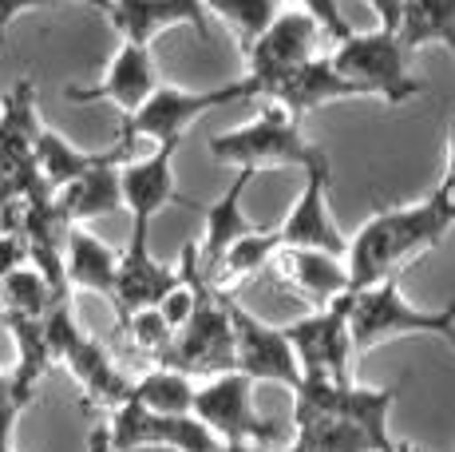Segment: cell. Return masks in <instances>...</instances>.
I'll return each mask as SVG.
<instances>
[{"label":"cell","mask_w":455,"mask_h":452,"mask_svg":"<svg viewBox=\"0 0 455 452\" xmlns=\"http://www.w3.org/2000/svg\"><path fill=\"white\" fill-rule=\"evenodd\" d=\"M455 226V190L435 187L412 206L372 214L348 238V290H364L384 278H400L408 262L435 250Z\"/></svg>","instance_id":"cell-1"},{"label":"cell","mask_w":455,"mask_h":452,"mask_svg":"<svg viewBox=\"0 0 455 452\" xmlns=\"http://www.w3.org/2000/svg\"><path fill=\"white\" fill-rule=\"evenodd\" d=\"M179 270L190 282V290H195V310H190V318L174 334V345L163 365L182 369L187 377H195V373L214 377V373L234 369V326H230V314H226V290H218L198 270V238H190L182 246Z\"/></svg>","instance_id":"cell-2"},{"label":"cell","mask_w":455,"mask_h":452,"mask_svg":"<svg viewBox=\"0 0 455 452\" xmlns=\"http://www.w3.org/2000/svg\"><path fill=\"white\" fill-rule=\"evenodd\" d=\"M258 100L261 108L246 127H234V132L210 139V159L261 171V167H309V163H317L325 155L301 135V119L290 108H282L269 95H258Z\"/></svg>","instance_id":"cell-3"},{"label":"cell","mask_w":455,"mask_h":452,"mask_svg":"<svg viewBox=\"0 0 455 452\" xmlns=\"http://www.w3.org/2000/svg\"><path fill=\"white\" fill-rule=\"evenodd\" d=\"M455 326V302L443 310H419L416 302L404 298L400 278H384L364 290H353V306H348V342L353 353L376 350V345L392 342V337H412V334H435L443 337Z\"/></svg>","instance_id":"cell-4"},{"label":"cell","mask_w":455,"mask_h":452,"mask_svg":"<svg viewBox=\"0 0 455 452\" xmlns=\"http://www.w3.org/2000/svg\"><path fill=\"white\" fill-rule=\"evenodd\" d=\"M44 334H48L52 358L60 365H68L80 389L87 393V405L100 408H119L131 397V377L116 365L103 342H95L92 334H84L80 321H76L72 298L56 302V306L44 314Z\"/></svg>","instance_id":"cell-5"},{"label":"cell","mask_w":455,"mask_h":452,"mask_svg":"<svg viewBox=\"0 0 455 452\" xmlns=\"http://www.w3.org/2000/svg\"><path fill=\"white\" fill-rule=\"evenodd\" d=\"M258 84L253 80H234L222 84V88L210 92H187V88H155L139 103L131 116H124V127H119V143H131L135 139H155V143H166V139H182L190 132L195 119H203L206 111L214 108H230V103H246L258 100Z\"/></svg>","instance_id":"cell-6"},{"label":"cell","mask_w":455,"mask_h":452,"mask_svg":"<svg viewBox=\"0 0 455 452\" xmlns=\"http://www.w3.org/2000/svg\"><path fill=\"white\" fill-rule=\"evenodd\" d=\"M404 56H408V48L400 44L396 32L376 28V32H353V36H345L329 60L340 76L361 84L369 95L400 108V103L416 100L424 92V84L408 72Z\"/></svg>","instance_id":"cell-7"},{"label":"cell","mask_w":455,"mask_h":452,"mask_svg":"<svg viewBox=\"0 0 455 452\" xmlns=\"http://www.w3.org/2000/svg\"><path fill=\"white\" fill-rule=\"evenodd\" d=\"M36 132H40L36 84L20 80L0 100V203L52 195L36 167Z\"/></svg>","instance_id":"cell-8"},{"label":"cell","mask_w":455,"mask_h":452,"mask_svg":"<svg viewBox=\"0 0 455 452\" xmlns=\"http://www.w3.org/2000/svg\"><path fill=\"white\" fill-rule=\"evenodd\" d=\"M190 413L214 432L218 440H246V445H282V429L253 408V381L242 369L214 373L206 385H195Z\"/></svg>","instance_id":"cell-9"},{"label":"cell","mask_w":455,"mask_h":452,"mask_svg":"<svg viewBox=\"0 0 455 452\" xmlns=\"http://www.w3.org/2000/svg\"><path fill=\"white\" fill-rule=\"evenodd\" d=\"M348 306H353V290L337 294L329 306H317L313 314H305V318H297L285 326V337H290V350L297 358L301 377L353 381V373H348V361H353Z\"/></svg>","instance_id":"cell-10"},{"label":"cell","mask_w":455,"mask_h":452,"mask_svg":"<svg viewBox=\"0 0 455 452\" xmlns=\"http://www.w3.org/2000/svg\"><path fill=\"white\" fill-rule=\"evenodd\" d=\"M226 314L234 326V369H242L250 381H274L285 389L301 381L285 329H274L269 321L253 318L230 290H226Z\"/></svg>","instance_id":"cell-11"},{"label":"cell","mask_w":455,"mask_h":452,"mask_svg":"<svg viewBox=\"0 0 455 452\" xmlns=\"http://www.w3.org/2000/svg\"><path fill=\"white\" fill-rule=\"evenodd\" d=\"M111 452L131 448H174V452H206L214 445V432L195 413H151V408L124 401L111 408Z\"/></svg>","instance_id":"cell-12"},{"label":"cell","mask_w":455,"mask_h":452,"mask_svg":"<svg viewBox=\"0 0 455 452\" xmlns=\"http://www.w3.org/2000/svg\"><path fill=\"white\" fill-rule=\"evenodd\" d=\"M321 24L309 12H277V20L261 32L258 40L246 48L250 56V76L246 80L258 84V92L266 95L274 84H282L293 68H301L305 60L317 56Z\"/></svg>","instance_id":"cell-13"},{"label":"cell","mask_w":455,"mask_h":452,"mask_svg":"<svg viewBox=\"0 0 455 452\" xmlns=\"http://www.w3.org/2000/svg\"><path fill=\"white\" fill-rule=\"evenodd\" d=\"M147 226L151 222H131V238L127 250L119 254L116 266V290H111V306H116V321H124L135 314V310L159 306L166 294L182 282V270H171L159 258L147 250Z\"/></svg>","instance_id":"cell-14"},{"label":"cell","mask_w":455,"mask_h":452,"mask_svg":"<svg viewBox=\"0 0 455 452\" xmlns=\"http://www.w3.org/2000/svg\"><path fill=\"white\" fill-rule=\"evenodd\" d=\"M182 139H166L155 143L151 155L143 159L119 163V187H124V211H131V222H151L166 206H198L195 198L179 195L174 187V155H179Z\"/></svg>","instance_id":"cell-15"},{"label":"cell","mask_w":455,"mask_h":452,"mask_svg":"<svg viewBox=\"0 0 455 452\" xmlns=\"http://www.w3.org/2000/svg\"><path fill=\"white\" fill-rule=\"evenodd\" d=\"M277 238H282V246H313V250H329V254H345L348 250V238L340 234V226L329 214V159L325 155L305 167V190L290 206L285 222L277 226Z\"/></svg>","instance_id":"cell-16"},{"label":"cell","mask_w":455,"mask_h":452,"mask_svg":"<svg viewBox=\"0 0 455 452\" xmlns=\"http://www.w3.org/2000/svg\"><path fill=\"white\" fill-rule=\"evenodd\" d=\"M155 88H159V72H155V60H151V48L147 44H131L124 40V48L116 52V60L108 64L100 84L92 88H68L64 100L72 103H95V100H108L116 103L124 116L139 108Z\"/></svg>","instance_id":"cell-17"},{"label":"cell","mask_w":455,"mask_h":452,"mask_svg":"<svg viewBox=\"0 0 455 452\" xmlns=\"http://www.w3.org/2000/svg\"><path fill=\"white\" fill-rule=\"evenodd\" d=\"M108 20L131 44H151L163 28L190 24L203 40H210V20L203 0H111Z\"/></svg>","instance_id":"cell-18"},{"label":"cell","mask_w":455,"mask_h":452,"mask_svg":"<svg viewBox=\"0 0 455 452\" xmlns=\"http://www.w3.org/2000/svg\"><path fill=\"white\" fill-rule=\"evenodd\" d=\"M266 95H269V100H277L282 108H290L297 119H305L309 111L325 108V103L364 100L369 92H364L361 84H353L348 76H340L337 68H332L329 56H313V60H305L301 68H293L282 84H274Z\"/></svg>","instance_id":"cell-19"},{"label":"cell","mask_w":455,"mask_h":452,"mask_svg":"<svg viewBox=\"0 0 455 452\" xmlns=\"http://www.w3.org/2000/svg\"><path fill=\"white\" fill-rule=\"evenodd\" d=\"M274 266H277V278H282L285 286H293L313 310L329 306L337 294L348 290V266L340 262V254H329V250L277 246Z\"/></svg>","instance_id":"cell-20"},{"label":"cell","mask_w":455,"mask_h":452,"mask_svg":"<svg viewBox=\"0 0 455 452\" xmlns=\"http://www.w3.org/2000/svg\"><path fill=\"white\" fill-rule=\"evenodd\" d=\"M253 175H258V171L238 167V179L226 187V195L218 198V203L203 206V214H206V234L198 238V270H203L206 278H214L218 262H222V254L242 238V234L258 230V226H253L246 214H242V195H246V187L253 182Z\"/></svg>","instance_id":"cell-21"},{"label":"cell","mask_w":455,"mask_h":452,"mask_svg":"<svg viewBox=\"0 0 455 452\" xmlns=\"http://www.w3.org/2000/svg\"><path fill=\"white\" fill-rule=\"evenodd\" d=\"M52 203L72 226L103 219V214L124 211V187H119V163H103V167L84 171L80 179L64 182L52 190Z\"/></svg>","instance_id":"cell-22"},{"label":"cell","mask_w":455,"mask_h":452,"mask_svg":"<svg viewBox=\"0 0 455 452\" xmlns=\"http://www.w3.org/2000/svg\"><path fill=\"white\" fill-rule=\"evenodd\" d=\"M127 159H131V143H119V139L108 151H80V147H72L60 132H52V127L40 124V132H36V167H40V179L48 190H60L64 182L80 179L84 171H92V167L127 163Z\"/></svg>","instance_id":"cell-23"},{"label":"cell","mask_w":455,"mask_h":452,"mask_svg":"<svg viewBox=\"0 0 455 452\" xmlns=\"http://www.w3.org/2000/svg\"><path fill=\"white\" fill-rule=\"evenodd\" d=\"M297 437L309 452H388L392 437H376L372 429L348 421L340 413H313V408H293Z\"/></svg>","instance_id":"cell-24"},{"label":"cell","mask_w":455,"mask_h":452,"mask_svg":"<svg viewBox=\"0 0 455 452\" xmlns=\"http://www.w3.org/2000/svg\"><path fill=\"white\" fill-rule=\"evenodd\" d=\"M0 321L12 329V342H16V369L8 373V377H12V397L28 408L32 397H36V389H40V381H44V373L56 365L48 334H44V318L0 314Z\"/></svg>","instance_id":"cell-25"},{"label":"cell","mask_w":455,"mask_h":452,"mask_svg":"<svg viewBox=\"0 0 455 452\" xmlns=\"http://www.w3.org/2000/svg\"><path fill=\"white\" fill-rule=\"evenodd\" d=\"M116 266H119V254L108 246V242L87 234L84 226H72V230H68L64 274H68V286H72V290H92V294L111 298V290H116Z\"/></svg>","instance_id":"cell-26"},{"label":"cell","mask_w":455,"mask_h":452,"mask_svg":"<svg viewBox=\"0 0 455 452\" xmlns=\"http://www.w3.org/2000/svg\"><path fill=\"white\" fill-rule=\"evenodd\" d=\"M396 36L408 52L443 44L455 56V0H404Z\"/></svg>","instance_id":"cell-27"},{"label":"cell","mask_w":455,"mask_h":452,"mask_svg":"<svg viewBox=\"0 0 455 452\" xmlns=\"http://www.w3.org/2000/svg\"><path fill=\"white\" fill-rule=\"evenodd\" d=\"M127 401L151 408V413H190V405H195V381L182 369L155 365V369H147L139 381H131Z\"/></svg>","instance_id":"cell-28"},{"label":"cell","mask_w":455,"mask_h":452,"mask_svg":"<svg viewBox=\"0 0 455 452\" xmlns=\"http://www.w3.org/2000/svg\"><path fill=\"white\" fill-rule=\"evenodd\" d=\"M277 246H282L277 230H250V234H242V238L222 254V262H218V270H214L210 282H214L218 290H230V286L246 282V278L261 274L269 262H274Z\"/></svg>","instance_id":"cell-29"},{"label":"cell","mask_w":455,"mask_h":452,"mask_svg":"<svg viewBox=\"0 0 455 452\" xmlns=\"http://www.w3.org/2000/svg\"><path fill=\"white\" fill-rule=\"evenodd\" d=\"M56 302H68L48 286L36 266H20V270L0 278V314H24V318H44Z\"/></svg>","instance_id":"cell-30"},{"label":"cell","mask_w":455,"mask_h":452,"mask_svg":"<svg viewBox=\"0 0 455 452\" xmlns=\"http://www.w3.org/2000/svg\"><path fill=\"white\" fill-rule=\"evenodd\" d=\"M203 8L230 24V32L242 40V48H250L277 20L282 0H203Z\"/></svg>","instance_id":"cell-31"},{"label":"cell","mask_w":455,"mask_h":452,"mask_svg":"<svg viewBox=\"0 0 455 452\" xmlns=\"http://www.w3.org/2000/svg\"><path fill=\"white\" fill-rule=\"evenodd\" d=\"M119 329L127 334L131 350H135L139 358H147L151 365H163L166 353H171V345H174V329L166 326V318L159 314V306L135 310V314H131Z\"/></svg>","instance_id":"cell-32"},{"label":"cell","mask_w":455,"mask_h":452,"mask_svg":"<svg viewBox=\"0 0 455 452\" xmlns=\"http://www.w3.org/2000/svg\"><path fill=\"white\" fill-rule=\"evenodd\" d=\"M305 4V12L313 16V20L321 24V32H329L332 40H345V36H353V28H348V20H345V12H340V0H301Z\"/></svg>","instance_id":"cell-33"},{"label":"cell","mask_w":455,"mask_h":452,"mask_svg":"<svg viewBox=\"0 0 455 452\" xmlns=\"http://www.w3.org/2000/svg\"><path fill=\"white\" fill-rule=\"evenodd\" d=\"M190 310H195V290H190V282L187 278H182L179 286H174L171 294H166V298L159 302V314L166 318V326L174 329V334H179L182 329V321L190 318Z\"/></svg>","instance_id":"cell-34"},{"label":"cell","mask_w":455,"mask_h":452,"mask_svg":"<svg viewBox=\"0 0 455 452\" xmlns=\"http://www.w3.org/2000/svg\"><path fill=\"white\" fill-rule=\"evenodd\" d=\"M28 266V238L24 234H0V278Z\"/></svg>","instance_id":"cell-35"},{"label":"cell","mask_w":455,"mask_h":452,"mask_svg":"<svg viewBox=\"0 0 455 452\" xmlns=\"http://www.w3.org/2000/svg\"><path fill=\"white\" fill-rule=\"evenodd\" d=\"M24 405L0 401V452H16V421H20Z\"/></svg>","instance_id":"cell-36"},{"label":"cell","mask_w":455,"mask_h":452,"mask_svg":"<svg viewBox=\"0 0 455 452\" xmlns=\"http://www.w3.org/2000/svg\"><path fill=\"white\" fill-rule=\"evenodd\" d=\"M364 4L376 12L384 32H396L400 28V12H404V0H364Z\"/></svg>","instance_id":"cell-37"},{"label":"cell","mask_w":455,"mask_h":452,"mask_svg":"<svg viewBox=\"0 0 455 452\" xmlns=\"http://www.w3.org/2000/svg\"><path fill=\"white\" fill-rule=\"evenodd\" d=\"M44 4H52V0H0V36H4L8 24L20 12H32V8H44Z\"/></svg>","instance_id":"cell-38"},{"label":"cell","mask_w":455,"mask_h":452,"mask_svg":"<svg viewBox=\"0 0 455 452\" xmlns=\"http://www.w3.org/2000/svg\"><path fill=\"white\" fill-rule=\"evenodd\" d=\"M206 452H277V448H266V445H246V440H214Z\"/></svg>","instance_id":"cell-39"},{"label":"cell","mask_w":455,"mask_h":452,"mask_svg":"<svg viewBox=\"0 0 455 452\" xmlns=\"http://www.w3.org/2000/svg\"><path fill=\"white\" fill-rule=\"evenodd\" d=\"M440 187H443V190H455V124H451V135H448V163H443Z\"/></svg>","instance_id":"cell-40"},{"label":"cell","mask_w":455,"mask_h":452,"mask_svg":"<svg viewBox=\"0 0 455 452\" xmlns=\"http://www.w3.org/2000/svg\"><path fill=\"white\" fill-rule=\"evenodd\" d=\"M87 452H111V432L108 424H95L92 437H87Z\"/></svg>","instance_id":"cell-41"},{"label":"cell","mask_w":455,"mask_h":452,"mask_svg":"<svg viewBox=\"0 0 455 452\" xmlns=\"http://www.w3.org/2000/svg\"><path fill=\"white\" fill-rule=\"evenodd\" d=\"M0 401H16V397H12V377H8L4 369H0ZM16 405H20V401H16Z\"/></svg>","instance_id":"cell-42"},{"label":"cell","mask_w":455,"mask_h":452,"mask_svg":"<svg viewBox=\"0 0 455 452\" xmlns=\"http://www.w3.org/2000/svg\"><path fill=\"white\" fill-rule=\"evenodd\" d=\"M80 4H87V8H95V12H103V16H108V12H111V0H80Z\"/></svg>","instance_id":"cell-43"},{"label":"cell","mask_w":455,"mask_h":452,"mask_svg":"<svg viewBox=\"0 0 455 452\" xmlns=\"http://www.w3.org/2000/svg\"><path fill=\"white\" fill-rule=\"evenodd\" d=\"M388 452H419L416 445H408V440H396V437H392V448Z\"/></svg>","instance_id":"cell-44"},{"label":"cell","mask_w":455,"mask_h":452,"mask_svg":"<svg viewBox=\"0 0 455 452\" xmlns=\"http://www.w3.org/2000/svg\"><path fill=\"white\" fill-rule=\"evenodd\" d=\"M277 452H309V448H305L301 440H293V445H285V448H277Z\"/></svg>","instance_id":"cell-45"},{"label":"cell","mask_w":455,"mask_h":452,"mask_svg":"<svg viewBox=\"0 0 455 452\" xmlns=\"http://www.w3.org/2000/svg\"><path fill=\"white\" fill-rule=\"evenodd\" d=\"M443 342H448V345H451V350H455V326L448 329V334H443Z\"/></svg>","instance_id":"cell-46"},{"label":"cell","mask_w":455,"mask_h":452,"mask_svg":"<svg viewBox=\"0 0 455 452\" xmlns=\"http://www.w3.org/2000/svg\"><path fill=\"white\" fill-rule=\"evenodd\" d=\"M0 40H4V36H0Z\"/></svg>","instance_id":"cell-47"}]
</instances>
